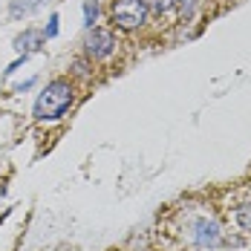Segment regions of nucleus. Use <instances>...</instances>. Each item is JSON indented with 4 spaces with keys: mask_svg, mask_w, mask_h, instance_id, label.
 I'll return each mask as SVG.
<instances>
[{
    "mask_svg": "<svg viewBox=\"0 0 251 251\" xmlns=\"http://www.w3.org/2000/svg\"><path fill=\"white\" fill-rule=\"evenodd\" d=\"M73 101H75V90H73V84L70 81H64V78H55L47 84V90L38 96L35 101V119L38 122H58L70 107H73Z\"/></svg>",
    "mask_w": 251,
    "mask_h": 251,
    "instance_id": "nucleus-1",
    "label": "nucleus"
},
{
    "mask_svg": "<svg viewBox=\"0 0 251 251\" xmlns=\"http://www.w3.org/2000/svg\"><path fill=\"white\" fill-rule=\"evenodd\" d=\"M110 18H113V24L119 26V29L133 32V29H139V26L145 24L148 6H145V0H116Z\"/></svg>",
    "mask_w": 251,
    "mask_h": 251,
    "instance_id": "nucleus-2",
    "label": "nucleus"
},
{
    "mask_svg": "<svg viewBox=\"0 0 251 251\" xmlns=\"http://www.w3.org/2000/svg\"><path fill=\"white\" fill-rule=\"evenodd\" d=\"M188 240L200 249H217L223 243V226L214 217H197L188 226Z\"/></svg>",
    "mask_w": 251,
    "mask_h": 251,
    "instance_id": "nucleus-3",
    "label": "nucleus"
},
{
    "mask_svg": "<svg viewBox=\"0 0 251 251\" xmlns=\"http://www.w3.org/2000/svg\"><path fill=\"white\" fill-rule=\"evenodd\" d=\"M87 55L93 58V61H104V58H110L116 47H119V41H116V35L110 32V29H90V35H87Z\"/></svg>",
    "mask_w": 251,
    "mask_h": 251,
    "instance_id": "nucleus-4",
    "label": "nucleus"
},
{
    "mask_svg": "<svg viewBox=\"0 0 251 251\" xmlns=\"http://www.w3.org/2000/svg\"><path fill=\"white\" fill-rule=\"evenodd\" d=\"M41 41H44V32H35V29H26L24 35H18L15 38V50L18 52H29V50H38L41 47Z\"/></svg>",
    "mask_w": 251,
    "mask_h": 251,
    "instance_id": "nucleus-5",
    "label": "nucleus"
},
{
    "mask_svg": "<svg viewBox=\"0 0 251 251\" xmlns=\"http://www.w3.org/2000/svg\"><path fill=\"white\" fill-rule=\"evenodd\" d=\"M231 220L237 223V228H240V231H246V234H251V202H246V205H240V208H234Z\"/></svg>",
    "mask_w": 251,
    "mask_h": 251,
    "instance_id": "nucleus-6",
    "label": "nucleus"
},
{
    "mask_svg": "<svg viewBox=\"0 0 251 251\" xmlns=\"http://www.w3.org/2000/svg\"><path fill=\"white\" fill-rule=\"evenodd\" d=\"M174 9H179V18L188 24V21L197 15V9H200V0H174Z\"/></svg>",
    "mask_w": 251,
    "mask_h": 251,
    "instance_id": "nucleus-7",
    "label": "nucleus"
},
{
    "mask_svg": "<svg viewBox=\"0 0 251 251\" xmlns=\"http://www.w3.org/2000/svg\"><path fill=\"white\" fill-rule=\"evenodd\" d=\"M41 6V0H12V15L21 18V15H29Z\"/></svg>",
    "mask_w": 251,
    "mask_h": 251,
    "instance_id": "nucleus-8",
    "label": "nucleus"
},
{
    "mask_svg": "<svg viewBox=\"0 0 251 251\" xmlns=\"http://www.w3.org/2000/svg\"><path fill=\"white\" fill-rule=\"evenodd\" d=\"M96 18H99V0H84V26L93 29Z\"/></svg>",
    "mask_w": 251,
    "mask_h": 251,
    "instance_id": "nucleus-9",
    "label": "nucleus"
},
{
    "mask_svg": "<svg viewBox=\"0 0 251 251\" xmlns=\"http://www.w3.org/2000/svg\"><path fill=\"white\" fill-rule=\"evenodd\" d=\"M145 6H148V12L162 18V15H168L174 9V0H145Z\"/></svg>",
    "mask_w": 251,
    "mask_h": 251,
    "instance_id": "nucleus-10",
    "label": "nucleus"
},
{
    "mask_svg": "<svg viewBox=\"0 0 251 251\" xmlns=\"http://www.w3.org/2000/svg\"><path fill=\"white\" fill-rule=\"evenodd\" d=\"M58 35V15H52L50 18V26L44 29V38H55Z\"/></svg>",
    "mask_w": 251,
    "mask_h": 251,
    "instance_id": "nucleus-11",
    "label": "nucleus"
},
{
    "mask_svg": "<svg viewBox=\"0 0 251 251\" xmlns=\"http://www.w3.org/2000/svg\"><path fill=\"white\" fill-rule=\"evenodd\" d=\"M73 67H75V73H78V75H81V78H87V75H90V70H87V67H84L81 61H75Z\"/></svg>",
    "mask_w": 251,
    "mask_h": 251,
    "instance_id": "nucleus-12",
    "label": "nucleus"
},
{
    "mask_svg": "<svg viewBox=\"0 0 251 251\" xmlns=\"http://www.w3.org/2000/svg\"><path fill=\"white\" fill-rule=\"evenodd\" d=\"M32 84H35V78H29V81H24V84H21V87H18V93H24V90H29V87H32Z\"/></svg>",
    "mask_w": 251,
    "mask_h": 251,
    "instance_id": "nucleus-13",
    "label": "nucleus"
}]
</instances>
